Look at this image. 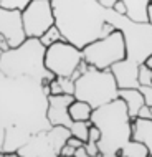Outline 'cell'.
Wrapping results in <instances>:
<instances>
[{
  "label": "cell",
  "instance_id": "obj_17",
  "mask_svg": "<svg viewBox=\"0 0 152 157\" xmlns=\"http://www.w3.org/2000/svg\"><path fill=\"white\" fill-rule=\"evenodd\" d=\"M117 157H149V151L144 142L131 139L124 147H121Z\"/></svg>",
  "mask_w": 152,
  "mask_h": 157
},
{
  "label": "cell",
  "instance_id": "obj_26",
  "mask_svg": "<svg viewBox=\"0 0 152 157\" xmlns=\"http://www.w3.org/2000/svg\"><path fill=\"white\" fill-rule=\"evenodd\" d=\"M74 147H71L68 146V144H65V146L61 147V151H60V155L61 157H74Z\"/></svg>",
  "mask_w": 152,
  "mask_h": 157
},
{
  "label": "cell",
  "instance_id": "obj_18",
  "mask_svg": "<svg viewBox=\"0 0 152 157\" xmlns=\"http://www.w3.org/2000/svg\"><path fill=\"white\" fill-rule=\"evenodd\" d=\"M38 40L41 41V45L45 46H50V45H53L55 41H60V40H63V35H61V32H60V28L56 27V25H51V27L46 30L43 35H41Z\"/></svg>",
  "mask_w": 152,
  "mask_h": 157
},
{
  "label": "cell",
  "instance_id": "obj_15",
  "mask_svg": "<svg viewBox=\"0 0 152 157\" xmlns=\"http://www.w3.org/2000/svg\"><path fill=\"white\" fill-rule=\"evenodd\" d=\"M132 139L144 142L149 155L152 157V119H144V117L132 119Z\"/></svg>",
  "mask_w": 152,
  "mask_h": 157
},
{
  "label": "cell",
  "instance_id": "obj_24",
  "mask_svg": "<svg viewBox=\"0 0 152 157\" xmlns=\"http://www.w3.org/2000/svg\"><path fill=\"white\" fill-rule=\"evenodd\" d=\"M139 90L142 91V94H144L146 104L152 108V84H150V86H139Z\"/></svg>",
  "mask_w": 152,
  "mask_h": 157
},
{
  "label": "cell",
  "instance_id": "obj_13",
  "mask_svg": "<svg viewBox=\"0 0 152 157\" xmlns=\"http://www.w3.org/2000/svg\"><path fill=\"white\" fill-rule=\"evenodd\" d=\"M116 78L117 88H139L137 73H139V63H134L124 58V60L114 63L109 68Z\"/></svg>",
  "mask_w": 152,
  "mask_h": 157
},
{
  "label": "cell",
  "instance_id": "obj_4",
  "mask_svg": "<svg viewBox=\"0 0 152 157\" xmlns=\"http://www.w3.org/2000/svg\"><path fill=\"white\" fill-rule=\"evenodd\" d=\"M45 46L38 38H27L22 45L8 48L0 55V71L10 78L40 79L45 88L55 79V75L45 68Z\"/></svg>",
  "mask_w": 152,
  "mask_h": 157
},
{
  "label": "cell",
  "instance_id": "obj_28",
  "mask_svg": "<svg viewBox=\"0 0 152 157\" xmlns=\"http://www.w3.org/2000/svg\"><path fill=\"white\" fill-rule=\"evenodd\" d=\"M74 157H88V152H86V147H84V144H83V146H79V147H76Z\"/></svg>",
  "mask_w": 152,
  "mask_h": 157
},
{
  "label": "cell",
  "instance_id": "obj_5",
  "mask_svg": "<svg viewBox=\"0 0 152 157\" xmlns=\"http://www.w3.org/2000/svg\"><path fill=\"white\" fill-rule=\"evenodd\" d=\"M117 91L119 88L111 70H99L89 65L84 73L79 75L78 79H74L73 96L74 99L86 101L94 109L119 98Z\"/></svg>",
  "mask_w": 152,
  "mask_h": 157
},
{
  "label": "cell",
  "instance_id": "obj_14",
  "mask_svg": "<svg viewBox=\"0 0 152 157\" xmlns=\"http://www.w3.org/2000/svg\"><path fill=\"white\" fill-rule=\"evenodd\" d=\"M117 96H119L121 99H124L126 106H127V113H129L131 119H136L139 109L146 104L142 91L139 90V88H119Z\"/></svg>",
  "mask_w": 152,
  "mask_h": 157
},
{
  "label": "cell",
  "instance_id": "obj_21",
  "mask_svg": "<svg viewBox=\"0 0 152 157\" xmlns=\"http://www.w3.org/2000/svg\"><path fill=\"white\" fill-rule=\"evenodd\" d=\"M99 137H101L99 129H98L94 124H91L89 127H88V141H89V142H98ZM88 141H86V142H88Z\"/></svg>",
  "mask_w": 152,
  "mask_h": 157
},
{
  "label": "cell",
  "instance_id": "obj_19",
  "mask_svg": "<svg viewBox=\"0 0 152 157\" xmlns=\"http://www.w3.org/2000/svg\"><path fill=\"white\" fill-rule=\"evenodd\" d=\"M137 81H139V86H150V84H152V70H150V68H147L144 63L139 65Z\"/></svg>",
  "mask_w": 152,
  "mask_h": 157
},
{
  "label": "cell",
  "instance_id": "obj_25",
  "mask_svg": "<svg viewBox=\"0 0 152 157\" xmlns=\"http://www.w3.org/2000/svg\"><path fill=\"white\" fill-rule=\"evenodd\" d=\"M150 106H147L144 104L141 109H139V113H137V117H144V119H152V111H150Z\"/></svg>",
  "mask_w": 152,
  "mask_h": 157
},
{
  "label": "cell",
  "instance_id": "obj_7",
  "mask_svg": "<svg viewBox=\"0 0 152 157\" xmlns=\"http://www.w3.org/2000/svg\"><path fill=\"white\" fill-rule=\"evenodd\" d=\"M83 60L99 70H109L114 63L126 58V43L122 33L114 30L106 36H101L81 48Z\"/></svg>",
  "mask_w": 152,
  "mask_h": 157
},
{
  "label": "cell",
  "instance_id": "obj_9",
  "mask_svg": "<svg viewBox=\"0 0 152 157\" xmlns=\"http://www.w3.org/2000/svg\"><path fill=\"white\" fill-rule=\"evenodd\" d=\"M83 60V52L68 40L55 41L45 50V68L55 76L70 78Z\"/></svg>",
  "mask_w": 152,
  "mask_h": 157
},
{
  "label": "cell",
  "instance_id": "obj_11",
  "mask_svg": "<svg viewBox=\"0 0 152 157\" xmlns=\"http://www.w3.org/2000/svg\"><path fill=\"white\" fill-rule=\"evenodd\" d=\"M0 35L7 38L10 48H15L27 40V33H25L22 20V10L0 7Z\"/></svg>",
  "mask_w": 152,
  "mask_h": 157
},
{
  "label": "cell",
  "instance_id": "obj_29",
  "mask_svg": "<svg viewBox=\"0 0 152 157\" xmlns=\"http://www.w3.org/2000/svg\"><path fill=\"white\" fill-rule=\"evenodd\" d=\"M10 48V45H8V41H7V38L5 36H2L0 35V50L2 52H7V50Z\"/></svg>",
  "mask_w": 152,
  "mask_h": 157
},
{
  "label": "cell",
  "instance_id": "obj_22",
  "mask_svg": "<svg viewBox=\"0 0 152 157\" xmlns=\"http://www.w3.org/2000/svg\"><path fill=\"white\" fill-rule=\"evenodd\" d=\"M84 147H86L88 157H101L99 155V149H98V142H84Z\"/></svg>",
  "mask_w": 152,
  "mask_h": 157
},
{
  "label": "cell",
  "instance_id": "obj_12",
  "mask_svg": "<svg viewBox=\"0 0 152 157\" xmlns=\"http://www.w3.org/2000/svg\"><path fill=\"white\" fill-rule=\"evenodd\" d=\"M74 99L73 94H48V109H46V117H48L51 126H66L70 129L73 126V119L70 117L68 106Z\"/></svg>",
  "mask_w": 152,
  "mask_h": 157
},
{
  "label": "cell",
  "instance_id": "obj_10",
  "mask_svg": "<svg viewBox=\"0 0 152 157\" xmlns=\"http://www.w3.org/2000/svg\"><path fill=\"white\" fill-rule=\"evenodd\" d=\"M22 20L27 38H40L55 25L51 0H30L22 10Z\"/></svg>",
  "mask_w": 152,
  "mask_h": 157
},
{
  "label": "cell",
  "instance_id": "obj_3",
  "mask_svg": "<svg viewBox=\"0 0 152 157\" xmlns=\"http://www.w3.org/2000/svg\"><path fill=\"white\" fill-rule=\"evenodd\" d=\"M91 122L101 132L98 141L101 157H117L121 147L132 139V119L121 98L93 109Z\"/></svg>",
  "mask_w": 152,
  "mask_h": 157
},
{
  "label": "cell",
  "instance_id": "obj_2",
  "mask_svg": "<svg viewBox=\"0 0 152 157\" xmlns=\"http://www.w3.org/2000/svg\"><path fill=\"white\" fill-rule=\"evenodd\" d=\"M51 5L55 25L63 38L78 48L116 30L111 22H106V7L98 0H51Z\"/></svg>",
  "mask_w": 152,
  "mask_h": 157
},
{
  "label": "cell",
  "instance_id": "obj_20",
  "mask_svg": "<svg viewBox=\"0 0 152 157\" xmlns=\"http://www.w3.org/2000/svg\"><path fill=\"white\" fill-rule=\"evenodd\" d=\"M30 2V0H0V7L5 8H18V10H23L25 5Z\"/></svg>",
  "mask_w": 152,
  "mask_h": 157
},
{
  "label": "cell",
  "instance_id": "obj_1",
  "mask_svg": "<svg viewBox=\"0 0 152 157\" xmlns=\"http://www.w3.org/2000/svg\"><path fill=\"white\" fill-rule=\"evenodd\" d=\"M48 88L40 79L10 78L0 71V126L20 127L35 134L51 127L48 117Z\"/></svg>",
  "mask_w": 152,
  "mask_h": 157
},
{
  "label": "cell",
  "instance_id": "obj_32",
  "mask_svg": "<svg viewBox=\"0 0 152 157\" xmlns=\"http://www.w3.org/2000/svg\"><path fill=\"white\" fill-rule=\"evenodd\" d=\"M150 111H152V109H150Z\"/></svg>",
  "mask_w": 152,
  "mask_h": 157
},
{
  "label": "cell",
  "instance_id": "obj_6",
  "mask_svg": "<svg viewBox=\"0 0 152 157\" xmlns=\"http://www.w3.org/2000/svg\"><path fill=\"white\" fill-rule=\"evenodd\" d=\"M106 22H111L122 33L127 60L141 65L152 53V25L149 22H134L112 8H106Z\"/></svg>",
  "mask_w": 152,
  "mask_h": 157
},
{
  "label": "cell",
  "instance_id": "obj_27",
  "mask_svg": "<svg viewBox=\"0 0 152 157\" xmlns=\"http://www.w3.org/2000/svg\"><path fill=\"white\" fill-rule=\"evenodd\" d=\"M66 144H68V146H71V147H79V146H83L84 144V141H81V139L79 137H76V136H70L68 139H66Z\"/></svg>",
  "mask_w": 152,
  "mask_h": 157
},
{
  "label": "cell",
  "instance_id": "obj_23",
  "mask_svg": "<svg viewBox=\"0 0 152 157\" xmlns=\"http://www.w3.org/2000/svg\"><path fill=\"white\" fill-rule=\"evenodd\" d=\"M111 8H112L114 12H116V13H119V15H122V17L127 15V7H126V3L122 2V0H117V2H114Z\"/></svg>",
  "mask_w": 152,
  "mask_h": 157
},
{
  "label": "cell",
  "instance_id": "obj_30",
  "mask_svg": "<svg viewBox=\"0 0 152 157\" xmlns=\"http://www.w3.org/2000/svg\"><path fill=\"white\" fill-rule=\"evenodd\" d=\"M142 63H144V65H146L147 68H150V70H152V53H150L149 56H147V58H146V60L142 61Z\"/></svg>",
  "mask_w": 152,
  "mask_h": 157
},
{
  "label": "cell",
  "instance_id": "obj_8",
  "mask_svg": "<svg viewBox=\"0 0 152 157\" xmlns=\"http://www.w3.org/2000/svg\"><path fill=\"white\" fill-rule=\"evenodd\" d=\"M71 136V131L66 126H51L46 131H40L30 136L22 147H18L17 155L30 157H56L60 155L61 147L66 144V139Z\"/></svg>",
  "mask_w": 152,
  "mask_h": 157
},
{
  "label": "cell",
  "instance_id": "obj_31",
  "mask_svg": "<svg viewBox=\"0 0 152 157\" xmlns=\"http://www.w3.org/2000/svg\"><path fill=\"white\" fill-rule=\"evenodd\" d=\"M2 53H3V52H2V50H0V55H2Z\"/></svg>",
  "mask_w": 152,
  "mask_h": 157
},
{
  "label": "cell",
  "instance_id": "obj_16",
  "mask_svg": "<svg viewBox=\"0 0 152 157\" xmlns=\"http://www.w3.org/2000/svg\"><path fill=\"white\" fill-rule=\"evenodd\" d=\"M68 113L73 121H89L93 114V106L88 104L86 101L73 99L68 106Z\"/></svg>",
  "mask_w": 152,
  "mask_h": 157
}]
</instances>
